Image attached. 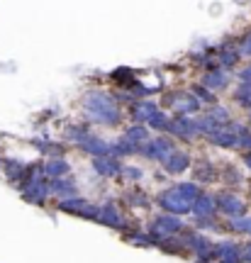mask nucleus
Instances as JSON below:
<instances>
[{"instance_id": "obj_1", "label": "nucleus", "mask_w": 251, "mask_h": 263, "mask_svg": "<svg viewBox=\"0 0 251 263\" xmlns=\"http://www.w3.org/2000/svg\"><path fill=\"white\" fill-rule=\"evenodd\" d=\"M83 110L88 112V117L98 124L105 127H117L122 122L120 105L115 103V98H110L107 93H88L83 100Z\"/></svg>"}, {"instance_id": "obj_2", "label": "nucleus", "mask_w": 251, "mask_h": 263, "mask_svg": "<svg viewBox=\"0 0 251 263\" xmlns=\"http://www.w3.org/2000/svg\"><path fill=\"white\" fill-rule=\"evenodd\" d=\"M22 195L27 202H34V205H44L49 197V180L42 176V168H32L29 171L27 180L20 185Z\"/></svg>"}, {"instance_id": "obj_3", "label": "nucleus", "mask_w": 251, "mask_h": 263, "mask_svg": "<svg viewBox=\"0 0 251 263\" xmlns=\"http://www.w3.org/2000/svg\"><path fill=\"white\" fill-rule=\"evenodd\" d=\"M214 210H220L222 215L234 219V217H244L246 202H244L242 197L232 195V193H220V195H214Z\"/></svg>"}, {"instance_id": "obj_4", "label": "nucleus", "mask_w": 251, "mask_h": 263, "mask_svg": "<svg viewBox=\"0 0 251 263\" xmlns=\"http://www.w3.org/2000/svg\"><path fill=\"white\" fill-rule=\"evenodd\" d=\"M178 232H183V222L178 219L176 215H161L154 219V224H151V236L154 239H164V236H176Z\"/></svg>"}, {"instance_id": "obj_5", "label": "nucleus", "mask_w": 251, "mask_h": 263, "mask_svg": "<svg viewBox=\"0 0 251 263\" xmlns=\"http://www.w3.org/2000/svg\"><path fill=\"white\" fill-rule=\"evenodd\" d=\"M173 141L171 139H164V137H158L154 141H144L139 146V154H144L147 159L151 161H166L168 154H173Z\"/></svg>"}, {"instance_id": "obj_6", "label": "nucleus", "mask_w": 251, "mask_h": 263, "mask_svg": "<svg viewBox=\"0 0 251 263\" xmlns=\"http://www.w3.org/2000/svg\"><path fill=\"white\" fill-rule=\"evenodd\" d=\"M158 205L164 207L168 215H176V217H178V215H188V212H190V202L178 195L176 188L164 190V193L158 195Z\"/></svg>"}, {"instance_id": "obj_7", "label": "nucleus", "mask_w": 251, "mask_h": 263, "mask_svg": "<svg viewBox=\"0 0 251 263\" xmlns=\"http://www.w3.org/2000/svg\"><path fill=\"white\" fill-rule=\"evenodd\" d=\"M59 210H61V212H68V215H78V217H83V219H95L98 205H91L83 197H66V200L59 202Z\"/></svg>"}, {"instance_id": "obj_8", "label": "nucleus", "mask_w": 251, "mask_h": 263, "mask_svg": "<svg viewBox=\"0 0 251 263\" xmlns=\"http://www.w3.org/2000/svg\"><path fill=\"white\" fill-rule=\"evenodd\" d=\"M95 219L100 222V224L105 227H112V229H124V217L120 215V210H117V205L115 202H102V205H98V210H95Z\"/></svg>"}, {"instance_id": "obj_9", "label": "nucleus", "mask_w": 251, "mask_h": 263, "mask_svg": "<svg viewBox=\"0 0 251 263\" xmlns=\"http://www.w3.org/2000/svg\"><path fill=\"white\" fill-rule=\"evenodd\" d=\"M164 103H166L168 107H173L178 115H186V117L200 110V103L193 98V93H171V95H166Z\"/></svg>"}, {"instance_id": "obj_10", "label": "nucleus", "mask_w": 251, "mask_h": 263, "mask_svg": "<svg viewBox=\"0 0 251 263\" xmlns=\"http://www.w3.org/2000/svg\"><path fill=\"white\" fill-rule=\"evenodd\" d=\"M186 246L193 251V254L200 258V263H210L212 261V251H214V244L207 239V236H200V234H186Z\"/></svg>"}, {"instance_id": "obj_11", "label": "nucleus", "mask_w": 251, "mask_h": 263, "mask_svg": "<svg viewBox=\"0 0 251 263\" xmlns=\"http://www.w3.org/2000/svg\"><path fill=\"white\" fill-rule=\"evenodd\" d=\"M168 132H171L173 137H178V139H193V137H198L195 120H190V117H186V115H178L176 120H171Z\"/></svg>"}, {"instance_id": "obj_12", "label": "nucleus", "mask_w": 251, "mask_h": 263, "mask_svg": "<svg viewBox=\"0 0 251 263\" xmlns=\"http://www.w3.org/2000/svg\"><path fill=\"white\" fill-rule=\"evenodd\" d=\"M78 146L83 151H88L93 159H100V156H110V144L100 137H95V134H85L83 139L78 141Z\"/></svg>"}, {"instance_id": "obj_13", "label": "nucleus", "mask_w": 251, "mask_h": 263, "mask_svg": "<svg viewBox=\"0 0 251 263\" xmlns=\"http://www.w3.org/2000/svg\"><path fill=\"white\" fill-rule=\"evenodd\" d=\"M93 168L95 173H100L105 178H115L122 173V163L115 156H100V159H93Z\"/></svg>"}, {"instance_id": "obj_14", "label": "nucleus", "mask_w": 251, "mask_h": 263, "mask_svg": "<svg viewBox=\"0 0 251 263\" xmlns=\"http://www.w3.org/2000/svg\"><path fill=\"white\" fill-rule=\"evenodd\" d=\"M212 258H217L220 263H239V246L234 241H220L214 244V251H212Z\"/></svg>"}, {"instance_id": "obj_15", "label": "nucleus", "mask_w": 251, "mask_h": 263, "mask_svg": "<svg viewBox=\"0 0 251 263\" xmlns=\"http://www.w3.org/2000/svg\"><path fill=\"white\" fill-rule=\"evenodd\" d=\"M188 166H190V156L183 154V151H173V154H168L166 161H164V168H166L168 173H173V176L188 171Z\"/></svg>"}, {"instance_id": "obj_16", "label": "nucleus", "mask_w": 251, "mask_h": 263, "mask_svg": "<svg viewBox=\"0 0 251 263\" xmlns=\"http://www.w3.org/2000/svg\"><path fill=\"white\" fill-rule=\"evenodd\" d=\"M190 212L200 219V217H214V197L205 195V193H200V195L193 200V205H190Z\"/></svg>"}, {"instance_id": "obj_17", "label": "nucleus", "mask_w": 251, "mask_h": 263, "mask_svg": "<svg viewBox=\"0 0 251 263\" xmlns=\"http://www.w3.org/2000/svg\"><path fill=\"white\" fill-rule=\"evenodd\" d=\"M210 139H212V144H217V146H237V124H224V127H220V129L214 132V134H210Z\"/></svg>"}, {"instance_id": "obj_18", "label": "nucleus", "mask_w": 251, "mask_h": 263, "mask_svg": "<svg viewBox=\"0 0 251 263\" xmlns=\"http://www.w3.org/2000/svg\"><path fill=\"white\" fill-rule=\"evenodd\" d=\"M49 193H54V195H59L61 200H66V197H76V183L74 178H54L51 183H49Z\"/></svg>"}, {"instance_id": "obj_19", "label": "nucleus", "mask_w": 251, "mask_h": 263, "mask_svg": "<svg viewBox=\"0 0 251 263\" xmlns=\"http://www.w3.org/2000/svg\"><path fill=\"white\" fill-rule=\"evenodd\" d=\"M156 112H158V105L151 103V100H141V103L132 105V117H134L137 122H149Z\"/></svg>"}, {"instance_id": "obj_20", "label": "nucleus", "mask_w": 251, "mask_h": 263, "mask_svg": "<svg viewBox=\"0 0 251 263\" xmlns=\"http://www.w3.org/2000/svg\"><path fill=\"white\" fill-rule=\"evenodd\" d=\"M42 168V173L44 176H49V178H64V176H68V171H71V166L66 163L64 159H49L44 166H39Z\"/></svg>"}, {"instance_id": "obj_21", "label": "nucleus", "mask_w": 251, "mask_h": 263, "mask_svg": "<svg viewBox=\"0 0 251 263\" xmlns=\"http://www.w3.org/2000/svg\"><path fill=\"white\" fill-rule=\"evenodd\" d=\"M29 166H25V163H20V161H5V173H8V178L12 180V183H17V185H22L25 180H27L29 176Z\"/></svg>"}, {"instance_id": "obj_22", "label": "nucleus", "mask_w": 251, "mask_h": 263, "mask_svg": "<svg viewBox=\"0 0 251 263\" xmlns=\"http://www.w3.org/2000/svg\"><path fill=\"white\" fill-rule=\"evenodd\" d=\"M227 83H229V76L224 73V71H220V68H212L210 73L205 76L207 90H222V88H227Z\"/></svg>"}, {"instance_id": "obj_23", "label": "nucleus", "mask_w": 251, "mask_h": 263, "mask_svg": "<svg viewBox=\"0 0 251 263\" xmlns=\"http://www.w3.org/2000/svg\"><path fill=\"white\" fill-rule=\"evenodd\" d=\"M124 139H130L132 144L141 146L144 141H149V129H147L144 124H130L127 132H124Z\"/></svg>"}, {"instance_id": "obj_24", "label": "nucleus", "mask_w": 251, "mask_h": 263, "mask_svg": "<svg viewBox=\"0 0 251 263\" xmlns=\"http://www.w3.org/2000/svg\"><path fill=\"white\" fill-rule=\"evenodd\" d=\"M110 154L115 159H120V156H132V154H139V146L137 144H132L130 139H120L110 144Z\"/></svg>"}, {"instance_id": "obj_25", "label": "nucleus", "mask_w": 251, "mask_h": 263, "mask_svg": "<svg viewBox=\"0 0 251 263\" xmlns=\"http://www.w3.org/2000/svg\"><path fill=\"white\" fill-rule=\"evenodd\" d=\"M176 193L183 197V200H188V202L193 205V200L200 195V188H198V183H178V185H176Z\"/></svg>"}, {"instance_id": "obj_26", "label": "nucleus", "mask_w": 251, "mask_h": 263, "mask_svg": "<svg viewBox=\"0 0 251 263\" xmlns=\"http://www.w3.org/2000/svg\"><path fill=\"white\" fill-rule=\"evenodd\" d=\"M124 200H127V205H132V207H147L149 205V195L141 193V190H137V188H132L130 193L124 195Z\"/></svg>"}, {"instance_id": "obj_27", "label": "nucleus", "mask_w": 251, "mask_h": 263, "mask_svg": "<svg viewBox=\"0 0 251 263\" xmlns=\"http://www.w3.org/2000/svg\"><path fill=\"white\" fill-rule=\"evenodd\" d=\"M234 100L242 105V107H249L251 110V83H244L234 90Z\"/></svg>"}, {"instance_id": "obj_28", "label": "nucleus", "mask_w": 251, "mask_h": 263, "mask_svg": "<svg viewBox=\"0 0 251 263\" xmlns=\"http://www.w3.org/2000/svg\"><path fill=\"white\" fill-rule=\"evenodd\" d=\"M229 229L237 234H249L251 236V217H234L229 222Z\"/></svg>"}, {"instance_id": "obj_29", "label": "nucleus", "mask_w": 251, "mask_h": 263, "mask_svg": "<svg viewBox=\"0 0 251 263\" xmlns=\"http://www.w3.org/2000/svg\"><path fill=\"white\" fill-rule=\"evenodd\" d=\"M147 124H149L151 129H156V132H166V129H168V124H171V117H168V115H164L161 110H158V112L154 115V117H151V120H149Z\"/></svg>"}, {"instance_id": "obj_30", "label": "nucleus", "mask_w": 251, "mask_h": 263, "mask_svg": "<svg viewBox=\"0 0 251 263\" xmlns=\"http://www.w3.org/2000/svg\"><path fill=\"white\" fill-rule=\"evenodd\" d=\"M66 134H68V139L74 141V144H78L85 134H91V127H85V124H71V127L66 129Z\"/></svg>"}, {"instance_id": "obj_31", "label": "nucleus", "mask_w": 251, "mask_h": 263, "mask_svg": "<svg viewBox=\"0 0 251 263\" xmlns=\"http://www.w3.org/2000/svg\"><path fill=\"white\" fill-rule=\"evenodd\" d=\"M237 61H239V54L234 51V49H222L220 51V64L222 66H227V68H232V66H237Z\"/></svg>"}, {"instance_id": "obj_32", "label": "nucleus", "mask_w": 251, "mask_h": 263, "mask_svg": "<svg viewBox=\"0 0 251 263\" xmlns=\"http://www.w3.org/2000/svg\"><path fill=\"white\" fill-rule=\"evenodd\" d=\"M237 146L251 151V129H246V127H237Z\"/></svg>"}, {"instance_id": "obj_33", "label": "nucleus", "mask_w": 251, "mask_h": 263, "mask_svg": "<svg viewBox=\"0 0 251 263\" xmlns=\"http://www.w3.org/2000/svg\"><path fill=\"white\" fill-rule=\"evenodd\" d=\"M193 98H195L198 103L203 105V103H210V105H214V95L207 90V88H200V85H195L193 88Z\"/></svg>"}, {"instance_id": "obj_34", "label": "nucleus", "mask_w": 251, "mask_h": 263, "mask_svg": "<svg viewBox=\"0 0 251 263\" xmlns=\"http://www.w3.org/2000/svg\"><path fill=\"white\" fill-rule=\"evenodd\" d=\"M205 178H207V180L214 178V171H212V166H210L207 161H203V163L195 168V180H205Z\"/></svg>"}, {"instance_id": "obj_35", "label": "nucleus", "mask_w": 251, "mask_h": 263, "mask_svg": "<svg viewBox=\"0 0 251 263\" xmlns=\"http://www.w3.org/2000/svg\"><path fill=\"white\" fill-rule=\"evenodd\" d=\"M122 173H124V178L127 180H139L144 173H141V168H134V166H130V168H122Z\"/></svg>"}, {"instance_id": "obj_36", "label": "nucleus", "mask_w": 251, "mask_h": 263, "mask_svg": "<svg viewBox=\"0 0 251 263\" xmlns=\"http://www.w3.org/2000/svg\"><path fill=\"white\" fill-rule=\"evenodd\" d=\"M239 258L246 263H251V241H246L244 246H239Z\"/></svg>"}, {"instance_id": "obj_37", "label": "nucleus", "mask_w": 251, "mask_h": 263, "mask_svg": "<svg viewBox=\"0 0 251 263\" xmlns=\"http://www.w3.org/2000/svg\"><path fill=\"white\" fill-rule=\"evenodd\" d=\"M242 51L246 54V57H251V34L246 39H244V47H242Z\"/></svg>"}, {"instance_id": "obj_38", "label": "nucleus", "mask_w": 251, "mask_h": 263, "mask_svg": "<svg viewBox=\"0 0 251 263\" xmlns=\"http://www.w3.org/2000/svg\"><path fill=\"white\" fill-rule=\"evenodd\" d=\"M242 81L244 83H251V68H244L242 71Z\"/></svg>"}, {"instance_id": "obj_39", "label": "nucleus", "mask_w": 251, "mask_h": 263, "mask_svg": "<svg viewBox=\"0 0 251 263\" xmlns=\"http://www.w3.org/2000/svg\"><path fill=\"white\" fill-rule=\"evenodd\" d=\"M244 163L251 168V151H249V154H244Z\"/></svg>"}, {"instance_id": "obj_40", "label": "nucleus", "mask_w": 251, "mask_h": 263, "mask_svg": "<svg viewBox=\"0 0 251 263\" xmlns=\"http://www.w3.org/2000/svg\"><path fill=\"white\" fill-rule=\"evenodd\" d=\"M249 124H251V112H249Z\"/></svg>"}]
</instances>
